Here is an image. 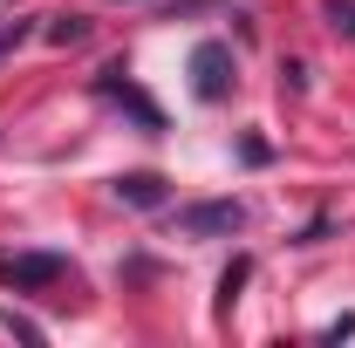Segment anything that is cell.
<instances>
[{"instance_id":"cell-1","label":"cell","mask_w":355,"mask_h":348,"mask_svg":"<svg viewBox=\"0 0 355 348\" xmlns=\"http://www.w3.org/2000/svg\"><path fill=\"white\" fill-rule=\"evenodd\" d=\"M62 280H69L62 253H0V287H14V294H48Z\"/></svg>"},{"instance_id":"cell-5","label":"cell","mask_w":355,"mask_h":348,"mask_svg":"<svg viewBox=\"0 0 355 348\" xmlns=\"http://www.w3.org/2000/svg\"><path fill=\"white\" fill-rule=\"evenodd\" d=\"M110 191H116L123 205H137V212H157V205L171 198V184H164V177H157V171H123V177H116V184H110Z\"/></svg>"},{"instance_id":"cell-6","label":"cell","mask_w":355,"mask_h":348,"mask_svg":"<svg viewBox=\"0 0 355 348\" xmlns=\"http://www.w3.org/2000/svg\"><path fill=\"white\" fill-rule=\"evenodd\" d=\"M246 280H253V260L239 253V260L219 273V314H232V307H239V287H246Z\"/></svg>"},{"instance_id":"cell-7","label":"cell","mask_w":355,"mask_h":348,"mask_svg":"<svg viewBox=\"0 0 355 348\" xmlns=\"http://www.w3.org/2000/svg\"><path fill=\"white\" fill-rule=\"evenodd\" d=\"M28 35H35V21H28V14H0V62L28 42Z\"/></svg>"},{"instance_id":"cell-9","label":"cell","mask_w":355,"mask_h":348,"mask_svg":"<svg viewBox=\"0 0 355 348\" xmlns=\"http://www.w3.org/2000/svg\"><path fill=\"white\" fill-rule=\"evenodd\" d=\"M321 14H328V28H335L342 42H355V0H328Z\"/></svg>"},{"instance_id":"cell-2","label":"cell","mask_w":355,"mask_h":348,"mask_svg":"<svg viewBox=\"0 0 355 348\" xmlns=\"http://www.w3.org/2000/svg\"><path fill=\"white\" fill-rule=\"evenodd\" d=\"M178 232H184V239H232V232H246V205H239V198L184 205V212H178Z\"/></svg>"},{"instance_id":"cell-4","label":"cell","mask_w":355,"mask_h":348,"mask_svg":"<svg viewBox=\"0 0 355 348\" xmlns=\"http://www.w3.org/2000/svg\"><path fill=\"white\" fill-rule=\"evenodd\" d=\"M96 96L123 103V110H130V116L144 123V130H164V110H157V103H150V96H144V89H137L130 76H123V69H103V76H96Z\"/></svg>"},{"instance_id":"cell-10","label":"cell","mask_w":355,"mask_h":348,"mask_svg":"<svg viewBox=\"0 0 355 348\" xmlns=\"http://www.w3.org/2000/svg\"><path fill=\"white\" fill-rule=\"evenodd\" d=\"M0 328H7V335H21V342H42V328H35V321H28V314H14V307H7V314H0Z\"/></svg>"},{"instance_id":"cell-3","label":"cell","mask_w":355,"mask_h":348,"mask_svg":"<svg viewBox=\"0 0 355 348\" xmlns=\"http://www.w3.org/2000/svg\"><path fill=\"white\" fill-rule=\"evenodd\" d=\"M191 96H198V103L232 96V48L225 42H198L191 48Z\"/></svg>"},{"instance_id":"cell-8","label":"cell","mask_w":355,"mask_h":348,"mask_svg":"<svg viewBox=\"0 0 355 348\" xmlns=\"http://www.w3.org/2000/svg\"><path fill=\"white\" fill-rule=\"evenodd\" d=\"M48 42H55V48H76V42H89V21H83V14H62V21L48 28Z\"/></svg>"}]
</instances>
